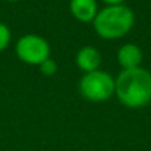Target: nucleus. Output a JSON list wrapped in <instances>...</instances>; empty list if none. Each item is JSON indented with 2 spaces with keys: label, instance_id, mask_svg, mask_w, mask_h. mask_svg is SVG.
Listing matches in <instances>:
<instances>
[{
  "label": "nucleus",
  "instance_id": "nucleus-7",
  "mask_svg": "<svg viewBox=\"0 0 151 151\" xmlns=\"http://www.w3.org/2000/svg\"><path fill=\"white\" fill-rule=\"evenodd\" d=\"M69 10L76 21L82 24H93L94 18L99 13V4L97 0H70Z\"/></svg>",
  "mask_w": 151,
  "mask_h": 151
},
{
  "label": "nucleus",
  "instance_id": "nucleus-6",
  "mask_svg": "<svg viewBox=\"0 0 151 151\" xmlns=\"http://www.w3.org/2000/svg\"><path fill=\"white\" fill-rule=\"evenodd\" d=\"M75 63L84 73L99 70L101 65V53L94 46H84L76 51Z\"/></svg>",
  "mask_w": 151,
  "mask_h": 151
},
{
  "label": "nucleus",
  "instance_id": "nucleus-9",
  "mask_svg": "<svg viewBox=\"0 0 151 151\" xmlns=\"http://www.w3.org/2000/svg\"><path fill=\"white\" fill-rule=\"evenodd\" d=\"M38 69H40V72H41L44 76H53V75L57 72V65H56V62L50 57V59L44 60V62L38 66Z\"/></svg>",
  "mask_w": 151,
  "mask_h": 151
},
{
  "label": "nucleus",
  "instance_id": "nucleus-5",
  "mask_svg": "<svg viewBox=\"0 0 151 151\" xmlns=\"http://www.w3.org/2000/svg\"><path fill=\"white\" fill-rule=\"evenodd\" d=\"M116 59L122 70H129V69L141 68L144 56H142V50L139 49V46L134 43H126L119 47V50L116 53Z\"/></svg>",
  "mask_w": 151,
  "mask_h": 151
},
{
  "label": "nucleus",
  "instance_id": "nucleus-11",
  "mask_svg": "<svg viewBox=\"0 0 151 151\" xmlns=\"http://www.w3.org/2000/svg\"><path fill=\"white\" fill-rule=\"evenodd\" d=\"M3 1H9V3H13V1H19V0H3Z\"/></svg>",
  "mask_w": 151,
  "mask_h": 151
},
{
  "label": "nucleus",
  "instance_id": "nucleus-10",
  "mask_svg": "<svg viewBox=\"0 0 151 151\" xmlns=\"http://www.w3.org/2000/svg\"><path fill=\"white\" fill-rule=\"evenodd\" d=\"M103 3H106V6H114V4H123L125 0H101Z\"/></svg>",
  "mask_w": 151,
  "mask_h": 151
},
{
  "label": "nucleus",
  "instance_id": "nucleus-3",
  "mask_svg": "<svg viewBox=\"0 0 151 151\" xmlns=\"http://www.w3.org/2000/svg\"><path fill=\"white\" fill-rule=\"evenodd\" d=\"M78 90L85 100L91 103H103L114 96V78L101 69L84 73L79 79Z\"/></svg>",
  "mask_w": 151,
  "mask_h": 151
},
{
  "label": "nucleus",
  "instance_id": "nucleus-2",
  "mask_svg": "<svg viewBox=\"0 0 151 151\" xmlns=\"http://www.w3.org/2000/svg\"><path fill=\"white\" fill-rule=\"evenodd\" d=\"M135 24V15L126 4L104 6L99 10L93 21L94 31L104 40L122 38L132 29Z\"/></svg>",
  "mask_w": 151,
  "mask_h": 151
},
{
  "label": "nucleus",
  "instance_id": "nucleus-8",
  "mask_svg": "<svg viewBox=\"0 0 151 151\" xmlns=\"http://www.w3.org/2000/svg\"><path fill=\"white\" fill-rule=\"evenodd\" d=\"M10 40H12L10 28H9L4 22H0V53L4 51L7 47H9Z\"/></svg>",
  "mask_w": 151,
  "mask_h": 151
},
{
  "label": "nucleus",
  "instance_id": "nucleus-4",
  "mask_svg": "<svg viewBox=\"0 0 151 151\" xmlns=\"http://www.w3.org/2000/svg\"><path fill=\"white\" fill-rule=\"evenodd\" d=\"M16 57L25 65L40 66L44 60L50 59L51 49L49 41L38 34H25L18 38L15 44Z\"/></svg>",
  "mask_w": 151,
  "mask_h": 151
},
{
  "label": "nucleus",
  "instance_id": "nucleus-1",
  "mask_svg": "<svg viewBox=\"0 0 151 151\" xmlns=\"http://www.w3.org/2000/svg\"><path fill=\"white\" fill-rule=\"evenodd\" d=\"M114 96L128 109H141L151 101V72L145 68L120 70L114 79Z\"/></svg>",
  "mask_w": 151,
  "mask_h": 151
}]
</instances>
